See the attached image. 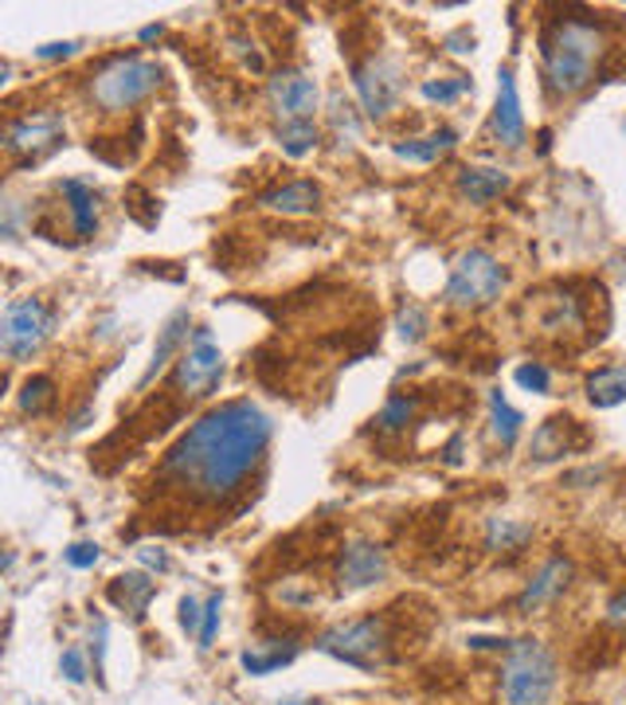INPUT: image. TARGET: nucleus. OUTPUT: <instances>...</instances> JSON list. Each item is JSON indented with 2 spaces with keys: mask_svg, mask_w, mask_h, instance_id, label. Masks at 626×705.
I'll return each instance as SVG.
<instances>
[{
  "mask_svg": "<svg viewBox=\"0 0 626 705\" xmlns=\"http://www.w3.org/2000/svg\"><path fill=\"white\" fill-rule=\"evenodd\" d=\"M63 197L71 208V224H75L78 240H91L98 228V197L95 189H86L83 181H63Z\"/></svg>",
  "mask_w": 626,
  "mask_h": 705,
  "instance_id": "a211bd4d",
  "label": "nucleus"
},
{
  "mask_svg": "<svg viewBox=\"0 0 626 705\" xmlns=\"http://www.w3.org/2000/svg\"><path fill=\"white\" fill-rule=\"evenodd\" d=\"M352 83H357V95H361V106L372 122H384L400 106V95H404V71L395 67L392 60L361 63L352 71Z\"/></svg>",
  "mask_w": 626,
  "mask_h": 705,
  "instance_id": "1a4fd4ad",
  "label": "nucleus"
},
{
  "mask_svg": "<svg viewBox=\"0 0 626 705\" xmlns=\"http://www.w3.org/2000/svg\"><path fill=\"white\" fill-rule=\"evenodd\" d=\"M587 400L595 408H618L626 400V361L623 365H603L587 377Z\"/></svg>",
  "mask_w": 626,
  "mask_h": 705,
  "instance_id": "6ab92c4d",
  "label": "nucleus"
},
{
  "mask_svg": "<svg viewBox=\"0 0 626 705\" xmlns=\"http://www.w3.org/2000/svg\"><path fill=\"white\" fill-rule=\"evenodd\" d=\"M513 377H517V385H521L524 392H537V396H544V392H549V388H552V372L544 369L541 361H524L521 369L513 372Z\"/></svg>",
  "mask_w": 626,
  "mask_h": 705,
  "instance_id": "c756f323",
  "label": "nucleus"
},
{
  "mask_svg": "<svg viewBox=\"0 0 626 705\" xmlns=\"http://www.w3.org/2000/svg\"><path fill=\"white\" fill-rule=\"evenodd\" d=\"M47 334H52V311L40 298L12 302L4 311V322H0V345L12 361H32L40 345L47 341Z\"/></svg>",
  "mask_w": 626,
  "mask_h": 705,
  "instance_id": "0eeeda50",
  "label": "nucleus"
},
{
  "mask_svg": "<svg viewBox=\"0 0 626 705\" xmlns=\"http://www.w3.org/2000/svg\"><path fill=\"white\" fill-rule=\"evenodd\" d=\"M294 654H298V643H286V646H270V651H258V646H251V651L240 654V666L247 674H270L278 671V666L294 663Z\"/></svg>",
  "mask_w": 626,
  "mask_h": 705,
  "instance_id": "393cba45",
  "label": "nucleus"
},
{
  "mask_svg": "<svg viewBox=\"0 0 626 705\" xmlns=\"http://www.w3.org/2000/svg\"><path fill=\"white\" fill-rule=\"evenodd\" d=\"M423 329H427V314H423V306L407 302L404 311H400V334H404L407 341H420Z\"/></svg>",
  "mask_w": 626,
  "mask_h": 705,
  "instance_id": "7c9ffc66",
  "label": "nucleus"
},
{
  "mask_svg": "<svg viewBox=\"0 0 626 705\" xmlns=\"http://www.w3.org/2000/svg\"><path fill=\"white\" fill-rule=\"evenodd\" d=\"M607 623H611V628H618V631H626V588H623V592L611 596V603H607Z\"/></svg>",
  "mask_w": 626,
  "mask_h": 705,
  "instance_id": "e433bc0d",
  "label": "nucleus"
},
{
  "mask_svg": "<svg viewBox=\"0 0 626 705\" xmlns=\"http://www.w3.org/2000/svg\"><path fill=\"white\" fill-rule=\"evenodd\" d=\"M270 106L283 118V126H294V122H309L314 111H318V83L306 75V71H278L270 83Z\"/></svg>",
  "mask_w": 626,
  "mask_h": 705,
  "instance_id": "9d476101",
  "label": "nucleus"
},
{
  "mask_svg": "<svg viewBox=\"0 0 626 705\" xmlns=\"http://www.w3.org/2000/svg\"><path fill=\"white\" fill-rule=\"evenodd\" d=\"M541 55H544V83L552 95L572 98L580 95L595 75V63L603 55V32L587 20L560 17L544 28L541 35Z\"/></svg>",
  "mask_w": 626,
  "mask_h": 705,
  "instance_id": "f03ea898",
  "label": "nucleus"
},
{
  "mask_svg": "<svg viewBox=\"0 0 626 705\" xmlns=\"http://www.w3.org/2000/svg\"><path fill=\"white\" fill-rule=\"evenodd\" d=\"M458 141L455 129H435V134H427V138H407V141H395L392 154L400 157V161H415V165H431L438 161L443 154H450Z\"/></svg>",
  "mask_w": 626,
  "mask_h": 705,
  "instance_id": "f3484780",
  "label": "nucleus"
},
{
  "mask_svg": "<svg viewBox=\"0 0 626 705\" xmlns=\"http://www.w3.org/2000/svg\"><path fill=\"white\" fill-rule=\"evenodd\" d=\"M556 654L541 639H513L501 666V697L506 705H552L556 694Z\"/></svg>",
  "mask_w": 626,
  "mask_h": 705,
  "instance_id": "7ed1b4c3",
  "label": "nucleus"
},
{
  "mask_svg": "<svg viewBox=\"0 0 626 705\" xmlns=\"http://www.w3.org/2000/svg\"><path fill=\"white\" fill-rule=\"evenodd\" d=\"M388 623L380 615H369V620H357V623H341V628L326 631L318 639V651L333 654L341 663L349 666H361V671H372L388 659Z\"/></svg>",
  "mask_w": 626,
  "mask_h": 705,
  "instance_id": "423d86ee",
  "label": "nucleus"
},
{
  "mask_svg": "<svg viewBox=\"0 0 626 705\" xmlns=\"http://www.w3.org/2000/svg\"><path fill=\"white\" fill-rule=\"evenodd\" d=\"M489 415H494V435L501 439V448H513L517 439H521L524 415L501 392H489Z\"/></svg>",
  "mask_w": 626,
  "mask_h": 705,
  "instance_id": "b1692460",
  "label": "nucleus"
},
{
  "mask_svg": "<svg viewBox=\"0 0 626 705\" xmlns=\"http://www.w3.org/2000/svg\"><path fill=\"white\" fill-rule=\"evenodd\" d=\"M466 91H470L466 78H427V83H423V98H427V103H455Z\"/></svg>",
  "mask_w": 626,
  "mask_h": 705,
  "instance_id": "c85d7f7f",
  "label": "nucleus"
},
{
  "mask_svg": "<svg viewBox=\"0 0 626 705\" xmlns=\"http://www.w3.org/2000/svg\"><path fill=\"white\" fill-rule=\"evenodd\" d=\"M67 565H71V568H95V565H98V545L75 541V545L67 549Z\"/></svg>",
  "mask_w": 626,
  "mask_h": 705,
  "instance_id": "72a5a7b5",
  "label": "nucleus"
},
{
  "mask_svg": "<svg viewBox=\"0 0 626 705\" xmlns=\"http://www.w3.org/2000/svg\"><path fill=\"white\" fill-rule=\"evenodd\" d=\"M333 122L337 129H349V138H357V118H352L349 103H341V98H333Z\"/></svg>",
  "mask_w": 626,
  "mask_h": 705,
  "instance_id": "4c0bfd02",
  "label": "nucleus"
},
{
  "mask_svg": "<svg viewBox=\"0 0 626 705\" xmlns=\"http://www.w3.org/2000/svg\"><path fill=\"white\" fill-rule=\"evenodd\" d=\"M60 674L71 682V686H83L86 682V663H83V651H75V646H67L60 659Z\"/></svg>",
  "mask_w": 626,
  "mask_h": 705,
  "instance_id": "2f4dec72",
  "label": "nucleus"
},
{
  "mask_svg": "<svg viewBox=\"0 0 626 705\" xmlns=\"http://www.w3.org/2000/svg\"><path fill=\"white\" fill-rule=\"evenodd\" d=\"M458 451H463V439H450V448H446V463L450 466L458 463Z\"/></svg>",
  "mask_w": 626,
  "mask_h": 705,
  "instance_id": "ea45409f",
  "label": "nucleus"
},
{
  "mask_svg": "<svg viewBox=\"0 0 626 705\" xmlns=\"http://www.w3.org/2000/svg\"><path fill=\"white\" fill-rule=\"evenodd\" d=\"M52 396H55L52 377H32V380H28V385H24V392H20V412L40 415L43 408L52 404Z\"/></svg>",
  "mask_w": 626,
  "mask_h": 705,
  "instance_id": "bb28decb",
  "label": "nucleus"
},
{
  "mask_svg": "<svg viewBox=\"0 0 626 705\" xmlns=\"http://www.w3.org/2000/svg\"><path fill=\"white\" fill-rule=\"evenodd\" d=\"M567 431H575V420H567V415H552L549 423H541V431H537V439H532V455L541 459V463H552V459L567 455V451H572Z\"/></svg>",
  "mask_w": 626,
  "mask_h": 705,
  "instance_id": "4be33fe9",
  "label": "nucleus"
},
{
  "mask_svg": "<svg viewBox=\"0 0 626 705\" xmlns=\"http://www.w3.org/2000/svg\"><path fill=\"white\" fill-rule=\"evenodd\" d=\"M509 189V172L506 169H489V165H470V169L458 172V192H463L470 204H489Z\"/></svg>",
  "mask_w": 626,
  "mask_h": 705,
  "instance_id": "dca6fc26",
  "label": "nucleus"
},
{
  "mask_svg": "<svg viewBox=\"0 0 626 705\" xmlns=\"http://www.w3.org/2000/svg\"><path fill=\"white\" fill-rule=\"evenodd\" d=\"M223 377V352L220 345L212 341V329H192V345L181 352V361H177V372H172V388L189 400L197 396H208Z\"/></svg>",
  "mask_w": 626,
  "mask_h": 705,
  "instance_id": "6e6552de",
  "label": "nucleus"
},
{
  "mask_svg": "<svg viewBox=\"0 0 626 705\" xmlns=\"http://www.w3.org/2000/svg\"><path fill=\"white\" fill-rule=\"evenodd\" d=\"M141 560H146V565H153V568H165V553H141Z\"/></svg>",
  "mask_w": 626,
  "mask_h": 705,
  "instance_id": "a19ab883",
  "label": "nucleus"
},
{
  "mask_svg": "<svg viewBox=\"0 0 626 705\" xmlns=\"http://www.w3.org/2000/svg\"><path fill=\"white\" fill-rule=\"evenodd\" d=\"M572 585V560L567 557H549L541 565V572L529 580V588L521 592V600H517V611H524V615H532L537 608H544V603L556 600L564 588Z\"/></svg>",
  "mask_w": 626,
  "mask_h": 705,
  "instance_id": "4468645a",
  "label": "nucleus"
},
{
  "mask_svg": "<svg viewBox=\"0 0 626 705\" xmlns=\"http://www.w3.org/2000/svg\"><path fill=\"white\" fill-rule=\"evenodd\" d=\"M258 204L270 208V212H283V215H309V212H318L321 189L314 181H290V185H283V189L263 192Z\"/></svg>",
  "mask_w": 626,
  "mask_h": 705,
  "instance_id": "2eb2a0df",
  "label": "nucleus"
},
{
  "mask_svg": "<svg viewBox=\"0 0 626 705\" xmlns=\"http://www.w3.org/2000/svg\"><path fill=\"white\" fill-rule=\"evenodd\" d=\"M60 134H63V118L60 114H28V118H17L9 122V129H4V146L12 149V154H24L28 161H40L47 149L60 146Z\"/></svg>",
  "mask_w": 626,
  "mask_h": 705,
  "instance_id": "9b49d317",
  "label": "nucleus"
},
{
  "mask_svg": "<svg viewBox=\"0 0 626 705\" xmlns=\"http://www.w3.org/2000/svg\"><path fill=\"white\" fill-rule=\"evenodd\" d=\"M532 541V525L517 517H489L486 525V549L494 553H517Z\"/></svg>",
  "mask_w": 626,
  "mask_h": 705,
  "instance_id": "412c9836",
  "label": "nucleus"
},
{
  "mask_svg": "<svg viewBox=\"0 0 626 705\" xmlns=\"http://www.w3.org/2000/svg\"><path fill=\"white\" fill-rule=\"evenodd\" d=\"M470 646H474V651H509V646H513V639H486V635H474Z\"/></svg>",
  "mask_w": 626,
  "mask_h": 705,
  "instance_id": "58836bf2",
  "label": "nucleus"
},
{
  "mask_svg": "<svg viewBox=\"0 0 626 705\" xmlns=\"http://www.w3.org/2000/svg\"><path fill=\"white\" fill-rule=\"evenodd\" d=\"M110 596L118 608H126V611H134V615H146V608H149V600H153V580L149 577H141V572H129V577H118L110 585Z\"/></svg>",
  "mask_w": 626,
  "mask_h": 705,
  "instance_id": "5701e85b",
  "label": "nucleus"
},
{
  "mask_svg": "<svg viewBox=\"0 0 626 705\" xmlns=\"http://www.w3.org/2000/svg\"><path fill=\"white\" fill-rule=\"evenodd\" d=\"M220 608H223V596L215 592L212 600L204 603V628H200V646H212V639H215V631H220Z\"/></svg>",
  "mask_w": 626,
  "mask_h": 705,
  "instance_id": "473e14b6",
  "label": "nucleus"
},
{
  "mask_svg": "<svg viewBox=\"0 0 626 705\" xmlns=\"http://www.w3.org/2000/svg\"><path fill=\"white\" fill-rule=\"evenodd\" d=\"M278 141H283V154L306 157V154H314V146L321 141V134H318L314 122H294V126L278 129Z\"/></svg>",
  "mask_w": 626,
  "mask_h": 705,
  "instance_id": "a878e982",
  "label": "nucleus"
},
{
  "mask_svg": "<svg viewBox=\"0 0 626 705\" xmlns=\"http://www.w3.org/2000/svg\"><path fill=\"white\" fill-rule=\"evenodd\" d=\"M161 86V67L141 55H114L91 75V98L103 111H129Z\"/></svg>",
  "mask_w": 626,
  "mask_h": 705,
  "instance_id": "20e7f679",
  "label": "nucleus"
},
{
  "mask_svg": "<svg viewBox=\"0 0 626 705\" xmlns=\"http://www.w3.org/2000/svg\"><path fill=\"white\" fill-rule=\"evenodd\" d=\"M181 628L189 631V635H192L197 628H204V608H200V603L192 600V596H184V600H181Z\"/></svg>",
  "mask_w": 626,
  "mask_h": 705,
  "instance_id": "f704fd0d",
  "label": "nucleus"
},
{
  "mask_svg": "<svg viewBox=\"0 0 626 705\" xmlns=\"http://www.w3.org/2000/svg\"><path fill=\"white\" fill-rule=\"evenodd\" d=\"M75 52H78V43H43V48H35V60L55 63V60H71Z\"/></svg>",
  "mask_w": 626,
  "mask_h": 705,
  "instance_id": "c9c22d12",
  "label": "nucleus"
},
{
  "mask_svg": "<svg viewBox=\"0 0 626 705\" xmlns=\"http://www.w3.org/2000/svg\"><path fill=\"white\" fill-rule=\"evenodd\" d=\"M189 337V311H177L169 322H165V329H161V337H157V349H153V365L146 369V377H141V388L149 385V380L157 377V372L165 369V365L172 361V352L181 349V341Z\"/></svg>",
  "mask_w": 626,
  "mask_h": 705,
  "instance_id": "aec40b11",
  "label": "nucleus"
},
{
  "mask_svg": "<svg viewBox=\"0 0 626 705\" xmlns=\"http://www.w3.org/2000/svg\"><path fill=\"white\" fill-rule=\"evenodd\" d=\"M270 443V420L251 400L212 408L161 459L157 478L197 502H223L263 459Z\"/></svg>",
  "mask_w": 626,
  "mask_h": 705,
  "instance_id": "f257e3e1",
  "label": "nucleus"
},
{
  "mask_svg": "<svg viewBox=\"0 0 626 705\" xmlns=\"http://www.w3.org/2000/svg\"><path fill=\"white\" fill-rule=\"evenodd\" d=\"M412 415H415V396H392L376 423H380V431H404Z\"/></svg>",
  "mask_w": 626,
  "mask_h": 705,
  "instance_id": "cd10ccee",
  "label": "nucleus"
},
{
  "mask_svg": "<svg viewBox=\"0 0 626 705\" xmlns=\"http://www.w3.org/2000/svg\"><path fill=\"white\" fill-rule=\"evenodd\" d=\"M157 35H161V24H153V28H141V40H157Z\"/></svg>",
  "mask_w": 626,
  "mask_h": 705,
  "instance_id": "79ce46f5",
  "label": "nucleus"
},
{
  "mask_svg": "<svg viewBox=\"0 0 626 705\" xmlns=\"http://www.w3.org/2000/svg\"><path fill=\"white\" fill-rule=\"evenodd\" d=\"M501 291H506V267L489 251L470 248L455 259L443 298L458 311H481L489 302H498Z\"/></svg>",
  "mask_w": 626,
  "mask_h": 705,
  "instance_id": "39448f33",
  "label": "nucleus"
},
{
  "mask_svg": "<svg viewBox=\"0 0 626 705\" xmlns=\"http://www.w3.org/2000/svg\"><path fill=\"white\" fill-rule=\"evenodd\" d=\"M384 577H388V557L380 545H372V541L344 545L341 560H337V580H341V588L357 592V588L380 585Z\"/></svg>",
  "mask_w": 626,
  "mask_h": 705,
  "instance_id": "f8f14e48",
  "label": "nucleus"
},
{
  "mask_svg": "<svg viewBox=\"0 0 626 705\" xmlns=\"http://www.w3.org/2000/svg\"><path fill=\"white\" fill-rule=\"evenodd\" d=\"M494 138L506 149H521L524 146V114H521V98H517V78L513 71H501L498 75V106H494Z\"/></svg>",
  "mask_w": 626,
  "mask_h": 705,
  "instance_id": "ddd939ff",
  "label": "nucleus"
}]
</instances>
